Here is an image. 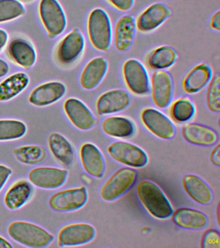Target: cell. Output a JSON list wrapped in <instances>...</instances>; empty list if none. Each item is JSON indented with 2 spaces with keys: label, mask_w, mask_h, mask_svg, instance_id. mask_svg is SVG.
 I'll list each match as a JSON object with an SVG mask.
<instances>
[{
  "label": "cell",
  "mask_w": 220,
  "mask_h": 248,
  "mask_svg": "<svg viewBox=\"0 0 220 248\" xmlns=\"http://www.w3.org/2000/svg\"><path fill=\"white\" fill-rule=\"evenodd\" d=\"M136 194L141 203L152 217L160 220L171 217L173 206L163 191L154 182L142 180L137 186Z\"/></svg>",
  "instance_id": "1"
},
{
  "label": "cell",
  "mask_w": 220,
  "mask_h": 248,
  "mask_svg": "<svg viewBox=\"0 0 220 248\" xmlns=\"http://www.w3.org/2000/svg\"><path fill=\"white\" fill-rule=\"evenodd\" d=\"M88 33L94 48L101 52L109 51L113 40V27L109 14L103 8H94L90 12Z\"/></svg>",
  "instance_id": "2"
},
{
  "label": "cell",
  "mask_w": 220,
  "mask_h": 248,
  "mask_svg": "<svg viewBox=\"0 0 220 248\" xmlns=\"http://www.w3.org/2000/svg\"><path fill=\"white\" fill-rule=\"evenodd\" d=\"M7 232L15 242L29 248L47 247L55 240V236L42 227L26 221L11 222Z\"/></svg>",
  "instance_id": "3"
},
{
  "label": "cell",
  "mask_w": 220,
  "mask_h": 248,
  "mask_svg": "<svg viewBox=\"0 0 220 248\" xmlns=\"http://www.w3.org/2000/svg\"><path fill=\"white\" fill-rule=\"evenodd\" d=\"M138 172L132 168H121L114 172L100 190L103 201L112 202L125 195L136 183Z\"/></svg>",
  "instance_id": "4"
},
{
  "label": "cell",
  "mask_w": 220,
  "mask_h": 248,
  "mask_svg": "<svg viewBox=\"0 0 220 248\" xmlns=\"http://www.w3.org/2000/svg\"><path fill=\"white\" fill-rule=\"evenodd\" d=\"M38 11L50 38H55L64 32L67 25V16L58 0H41Z\"/></svg>",
  "instance_id": "5"
},
{
  "label": "cell",
  "mask_w": 220,
  "mask_h": 248,
  "mask_svg": "<svg viewBox=\"0 0 220 248\" xmlns=\"http://www.w3.org/2000/svg\"><path fill=\"white\" fill-rule=\"evenodd\" d=\"M123 80L129 90L137 96H145L150 91L147 71L144 64L135 58L124 62L122 66Z\"/></svg>",
  "instance_id": "6"
},
{
  "label": "cell",
  "mask_w": 220,
  "mask_h": 248,
  "mask_svg": "<svg viewBox=\"0 0 220 248\" xmlns=\"http://www.w3.org/2000/svg\"><path fill=\"white\" fill-rule=\"evenodd\" d=\"M110 156L117 162L132 168H142L148 162L146 151L134 143L117 141L107 147Z\"/></svg>",
  "instance_id": "7"
},
{
  "label": "cell",
  "mask_w": 220,
  "mask_h": 248,
  "mask_svg": "<svg viewBox=\"0 0 220 248\" xmlns=\"http://www.w3.org/2000/svg\"><path fill=\"white\" fill-rule=\"evenodd\" d=\"M88 201V189L84 186H81L54 194L49 200V205L56 211L71 212L82 208Z\"/></svg>",
  "instance_id": "8"
},
{
  "label": "cell",
  "mask_w": 220,
  "mask_h": 248,
  "mask_svg": "<svg viewBox=\"0 0 220 248\" xmlns=\"http://www.w3.org/2000/svg\"><path fill=\"white\" fill-rule=\"evenodd\" d=\"M86 48V39L78 28L73 29L61 40L58 46L57 57L63 65H70L82 55Z\"/></svg>",
  "instance_id": "9"
},
{
  "label": "cell",
  "mask_w": 220,
  "mask_h": 248,
  "mask_svg": "<svg viewBox=\"0 0 220 248\" xmlns=\"http://www.w3.org/2000/svg\"><path fill=\"white\" fill-rule=\"evenodd\" d=\"M141 120L147 129L160 139L171 140L175 136L176 127L173 121L156 108L143 109Z\"/></svg>",
  "instance_id": "10"
},
{
  "label": "cell",
  "mask_w": 220,
  "mask_h": 248,
  "mask_svg": "<svg viewBox=\"0 0 220 248\" xmlns=\"http://www.w3.org/2000/svg\"><path fill=\"white\" fill-rule=\"evenodd\" d=\"M96 231L91 224L79 222L63 227L58 236L60 247H72L89 243L95 238Z\"/></svg>",
  "instance_id": "11"
},
{
  "label": "cell",
  "mask_w": 220,
  "mask_h": 248,
  "mask_svg": "<svg viewBox=\"0 0 220 248\" xmlns=\"http://www.w3.org/2000/svg\"><path fill=\"white\" fill-rule=\"evenodd\" d=\"M152 100L156 107L165 108L171 104L173 98V77L165 70H157L152 73L150 81Z\"/></svg>",
  "instance_id": "12"
},
{
  "label": "cell",
  "mask_w": 220,
  "mask_h": 248,
  "mask_svg": "<svg viewBox=\"0 0 220 248\" xmlns=\"http://www.w3.org/2000/svg\"><path fill=\"white\" fill-rule=\"evenodd\" d=\"M68 174L65 169L40 167L30 170L28 178L32 185L40 189H57L64 185Z\"/></svg>",
  "instance_id": "13"
},
{
  "label": "cell",
  "mask_w": 220,
  "mask_h": 248,
  "mask_svg": "<svg viewBox=\"0 0 220 248\" xmlns=\"http://www.w3.org/2000/svg\"><path fill=\"white\" fill-rule=\"evenodd\" d=\"M171 15V10L166 4L161 2L152 3L137 17V30L143 33L152 32L165 23Z\"/></svg>",
  "instance_id": "14"
},
{
  "label": "cell",
  "mask_w": 220,
  "mask_h": 248,
  "mask_svg": "<svg viewBox=\"0 0 220 248\" xmlns=\"http://www.w3.org/2000/svg\"><path fill=\"white\" fill-rule=\"evenodd\" d=\"M63 108L67 118L77 129L88 131L96 125L95 116L80 99H67L63 104Z\"/></svg>",
  "instance_id": "15"
},
{
  "label": "cell",
  "mask_w": 220,
  "mask_h": 248,
  "mask_svg": "<svg viewBox=\"0 0 220 248\" xmlns=\"http://www.w3.org/2000/svg\"><path fill=\"white\" fill-rule=\"evenodd\" d=\"M131 103V96L127 91L122 89H112L98 97L96 108L99 115H107L126 109Z\"/></svg>",
  "instance_id": "16"
},
{
  "label": "cell",
  "mask_w": 220,
  "mask_h": 248,
  "mask_svg": "<svg viewBox=\"0 0 220 248\" xmlns=\"http://www.w3.org/2000/svg\"><path fill=\"white\" fill-rule=\"evenodd\" d=\"M67 92V87L60 81H49L38 85L30 93L29 101L36 107H46L59 102Z\"/></svg>",
  "instance_id": "17"
},
{
  "label": "cell",
  "mask_w": 220,
  "mask_h": 248,
  "mask_svg": "<svg viewBox=\"0 0 220 248\" xmlns=\"http://www.w3.org/2000/svg\"><path fill=\"white\" fill-rule=\"evenodd\" d=\"M136 31L135 17L130 15L121 16L116 23L113 34L116 49L119 52L128 51L134 43Z\"/></svg>",
  "instance_id": "18"
},
{
  "label": "cell",
  "mask_w": 220,
  "mask_h": 248,
  "mask_svg": "<svg viewBox=\"0 0 220 248\" xmlns=\"http://www.w3.org/2000/svg\"><path fill=\"white\" fill-rule=\"evenodd\" d=\"M212 77L211 67L206 62H202L194 66L186 74L181 82V87L187 94H196L207 86Z\"/></svg>",
  "instance_id": "19"
},
{
  "label": "cell",
  "mask_w": 220,
  "mask_h": 248,
  "mask_svg": "<svg viewBox=\"0 0 220 248\" xmlns=\"http://www.w3.org/2000/svg\"><path fill=\"white\" fill-rule=\"evenodd\" d=\"M109 68L107 60L96 56L90 60L83 69L80 78L82 88L90 91L96 88L105 77Z\"/></svg>",
  "instance_id": "20"
},
{
  "label": "cell",
  "mask_w": 220,
  "mask_h": 248,
  "mask_svg": "<svg viewBox=\"0 0 220 248\" xmlns=\"http://www.w3.org/2000/svg\"><path fill=\"white\" fill-rule=\"evenodd\" d=\"M80 159L87 173L94 178L103 177L105 171V160L98 147L91 143L83 144L80 149Z\"/></svg>",
  "instance_id": "21"
},
{
  "label": "cell",
  "mask_w": 220,
  "mask_h": 248,
  "mask_svg": "<svg viewBox=\"0 0 220 248\" xmlns=\"http://www.w3.org/2000/svg\"><path fill=\"white\" fill-rule=\"evenodd\" d=\"M182 186L189 197L198 204L208 205L213 201L211 188L196 174H185L182 177Z\"/></svg>",
  "instance_id": "22"
},
{
  "label": "cell",
  "mask_w": 220,
  "mask_h": 248,
  "mask_svg": "<svg viewBox=\"0 0 220 248\" xmlns=\"http://www.w3.org/2000/svg\"><path fill=\"white\" fill-rule=\"evenodd\" d=\"M7 52L13 62L26 69L33 67L37 60L34 46L22 38L13 39L7 47Z\"/></svg>",
  "instance_id": "23"
},
{
  "label": "cell",
  "mask_w": 220,
  "mask_h": 248,
  "mask_svg": "<svg viewBox=\"0 0 220 248\" xmlns=\"http://www.w3.org/2000/svg\"><path fill=\"white\" fill-rule=\"evenodd\" d=\"M181 133L185 141L198 146H211L218 141L215 130L201 124H186L183 126Z\"/></svg>",
  "instance_id": "24"
},
{
  "label": "cell",
  "mask_w": 220,
  "mask_h": 248,
  "mask_svg": "<svg viewBox=\"0 0 220 248\" xmlns=\"http://www.w3.org/2000/svg\"><path fill=\"white\" fill-rule=\"evenodd\" d=\"M172 220L179 228L189 230H201L207 226L208 218L198 209L181 207L173 213Z\"/></svg>",
  "instance_id": "25"
},
{
  "label": "cell",
  "mask_w": 220,
  "mask_h": 248,
  "mask_svg": "<svg viewBox=\"0 0 220 248\" xmlns=\"http://www.w3.org/2000/svg\"><path fill=\"white\" fill-rule=\"evenodd\" d=\"M33 191L30 182L25 180H19L13 184L5 194V204L10 210H17L29 201Z\"/></svg>",
  "instance_id": "26"
},
{
  "label": "cell",
  "mask_w": 220,
  "mask_h": 248,
  "mask_svg": "<svg viewBox=\"0 0 220 248\" xmlns=\"http://www.w3.org/2000/svg\"><path fill=\"white\" fill-rule=\"evenodd\" d=\"M30 78L24 72H17L0 83V102H8L18 96L29 86Z\"/></svg>",
  "instance_id": "27"
},
{
  "label": "cell",
  "mask_w": 220,
  "mask_h": 248,
  "mask_svg": "<svg viewBox=\"0 0 220 248\" xmlns=\"http://www.w3.org/2000/svg\"><path fill=\"white\" fill-rule=\"evenodd\" d=\"M48 144L53 156L63 166L69 167L74 160V151L70 141L60 133L49 135Z\"/></svg>",
  "instance_id": "28"
},
{
  "label": "cell",
  "mask_w": 220,
  "mask_h": 248,
  "mask_svg": "<svg viewBox=\"0 0 220 248\" xmlns=\"http://www.w3.org/2000/svg\"><path fill=\"white\" fill-rule=\"evenodd\" d=\"M102 128L106 135L118 139L132 137L135 132V126L132 120L124 116H113L106 118L102 122Z\"/></svg>",
  "instance_id": "29"
},
{
  "label": "cell",
  "mask_w": 220,
  "mask_h": 248,
  "mask_svg": "<svg viewBox=\"0 0 220 248\" xmlns=\"http://www.w3.org/2000/svg\"><path fill=\"white\" fill-rule=\"evenodd\" d=\"M178 59L176 50L169 46H158L152 50L147 57L148 67L154 71L169 69L175 65Z\"/></svg>",
  "instance_id": "30"
},
{
  "label": "cell",
  "mask_w": 220,
  "mask_h": 248,
  "mask_svg": "<svg viewBox=\"0 0 220 248\" xmlns=\"http://www.w3.org/2000/svg\"><path fill=\"white\" fill-rule=\"evenodd\" d=\"M17 160L22 164L32 165L44 162L47 158V152L44 147L35 145H24L13 151Z\"/></svg>",
  "instance_id": "31"
},
{
  "label": "cell",
  "mask_w": 220,
  "mask_h": 248,
  "mask_svg": "<svg viewBox=\"0 0 220 248\" xmlns=\"http://www.w3.org/2000/svg\"><path fill=\"white\" fill-rule=\"evenodd\" d=\"M27 131L28 127L26 124L21 120L0 119V141L22 139Z\"/></svg>",
  "instance_id": "32"
},
{
  "label": "cell",
  "mask_w": 220,
  "mask_h": 248,
  "mask_svg": "<svg viewBox=\"0 0 220 248\" xmlns=\"http://www.w3.org/2000/svg\"><path fill=\"white\" fill-rule=\"evenodd\" d=\"M196 108L192 100L187 97H181L175 101L171 108L172 118L179 123H185L192 119Z\"/></svg>",
  "instance_id": "33"
},
{
  "label": "cell",
  "mask_w": 220,
  "mask_h": 248,
  "mask_svg": "<svg viewBox=\"0 0 220 248\" xmlns=\"http://www.w3.org/2000/svg\"><path fill=\"white\" fill-rule=\"evenodd\" d=\"M26 13V8L20 0H0V23L15 20Z\"/></svg>",
  "instance_id": "34"
},
{
  "label": "cell",
  "mask_w": 220,
  "mask_h": 248,
  "mask_svg": "<svg viewBox=\"0 0 220 248\" xmlns=\"http://www.w3.org/2000/svg\"><path fill=\"white\" fill-rule=\"evenodd\" d=\"M206 105L212 112L220 110V76L218 74L212 77L206 89Z\"/></svg>",
  "instance_id": "35"
},
{
  "label": "cell",
  "mask_w": 220,
  "mask_h": 248,
  "mask_svg": "<svg viewBox=\"0 0 220 248\" xmlns=\"http://www.w3.org/2000/svg\"><path fill=\"white\" fill-rule=\"evenodd\" d=\"M202 248H220V232L214 229L206 230L201 239Z\"/></svg>",
  "instance_id": "36"
},
{
  "label": "cell",
  "mask_w": 220,
  "mask_h": 248,
  "mask_svg": "<svg viewBox=\"0 0 220 248\" xmlns=\"http://www.w3.org/2000/svg\"><path fill=\"white\" fill-rule=\"evenodd\" d=\"M108 3L119 11H130L134 7L135 0H107Z\"/></svg>",
  "instance_id": "37"
},
{
  "label": "cell",
  "mask_w": 220,
  "mask_h": 248,
  "mask_svg": "<svg viewBox=\"0 0 220 248\" xmlns=\"http://www.w3.org/2000/svg\"><path fill=\"white\" fill-rule=\"evenodd\" d=\"M12 172V170L9 167L0 164V191L8 181Z\"/></svg>",
  "instance_id": "38"
},
{
  "label": "cell",
  "mask_w": 220,
  "mask_h": 248,
  "mask_svg": "<svg viewBox=\"0 0 220 248\" xmlns=\"http://www.w3.org/2000/svg\"><path fill=\"white\" fill-rule=\"evenodd\" d=\"M209 25L212 30L217 31V32H219L220 31V11L219 10L212 15L210 19Z\"/></svg>",
  "instance_id": "39"
},
{
  "label": "cell",
  "mask_w": 220,
  "mask_h": 248,
  "mask_svg": "<svg viewBox=\"0 0 220 248\" xmlns=\"http://www.w3.org/2000/svg\"><path fill=\"white\" fill-rule=\"evenodd\" d=\"M220 145L218 144L213 149L210 155V161L214 166H220Z\"/></svg>",
  "instance_id": "40"
},
{
  "label": "cell",
  "mask_w": 220,
  "mask_h": 248,
  "mask_svg": "<svg viewBox=\"0 0 220 248\" xmlns=\"http://www.w3.org/2000/svg\"><path fill=\"white\" fill-rule=\"evenodd\" d=\"M9 41V34L6 31L0 29V51L7 46Z\"/></svg>",
  "instance_id": "41"
},
{
  "label": "cell",
  "mask_w": 220,
  "mask_h": 248,
  "mask_svg": "<svg viewBox=\"0 0 220 248\" xmlns=\"http://www.w3.org/2000/svg\"><path fill=\"white\" fill-rule=\"evenodd\" d=\"M9 65L5 60L0 58V78L5 77L9 73Z\"/></svg>",
  "instance_id": "42"
},
{
  "label": "cell",
  "mask_w": 220,
  "mask_h": 248,
  "mask_svg": "<svg viewBox=\"0 0 220 248\" xmlns=\"http://www.w3.org/2000/svg\"><path fill=\"white\" fill-rule=\"evenodd\" d=\"M12 244L5 239L3 236H0V248H13Z\"/></svg>",
  "instance_id": "43"
},
{
  "label": "cell",
  "mask_w": 220,
  "mask_h": 248,
  "mask_svg": "<svg viewBox=\"0 0 220 248\" xmlns=\"http://www.w3.org/2000/svg\"><path fill=\"white\" fill-rule=\"evenodd\" d=\"M216 213H217L218 223V224H219V204L218 205L217 210H216Z\"/></svg>",
  "instance_id": "44"
},
{
  "label": "cell",
  "mask_w": 220,
  "mask_h": 248,
  "mask_svg": "<svg viewBox=\"0 0 220 248\" xmlns=\"http://www.w3.org/2000/svg\"><path fill=\"white\" fill-rule=\"evenodd\" d=\"M22 1H32V0H22Z\"/></svg>",
  "instance_id": "45"
}]
</instances>
